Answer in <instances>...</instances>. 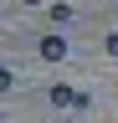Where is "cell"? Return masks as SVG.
<instances>
[{"label": "cell", "mask_w": 118, "mask_h": 123, "mask_svg": "<svg viewBox=\"0 0 118 123\" xmlns=\"http://www.w3.org/2000/svg\"><path fill=\"white\" fill-rule=\"evenodd\" d=\"M0 123H5V118H0Z\"/></svg>", "instance_id": "obj_7"}, {"label": "cell", "mask_w": 118, "mask_h": 123, "mask_svg": "<svg viewBox=\"0 0 118 123\" xmlns=\"http://www.w3.org/2000/svg\"><path fill=\"white\" fill-rule=\"evenodd\" d=\"M72 21V5H67V0H56V5H51V26H67Z\"/></svg>", "instance_id": "obj_3"}, {"label": "cell", "mask_w": 118, "mask_h": 123, "mask_svg": "<svg viewBox=\"0 0 118 123\" xmlns=\"http://www.w3.org/2000/svg\"><path fill=\"white\" fill-rule=\"evenodd\" d=\"M21 5H41V0H21Z\"/></svg>", "instance_id": "obj_6"}, {"label": "cell", "mask_w": 118, "mask_h": 123, "mask_svg": "<svg viewBox=\"0 0 118 123\" xmlns=\"http://www.w3.org/2000/svg\"><path fill=\"white\" fill-rule=\"evenodd\" d=\"M16 87V77H10V67H0V92H10Z\"/></svg>", "instance_id": "obj_4"}, {"label": "cell", "mask_w": 118, "mask_h": 123, "mask_svg": "<svg viewBox=\"0 0 118 123\" xmlns=\"http://www.w3.org/2000/svg\"><path fill=\"white\" fill-rule=\"evenodd\" d=\"M51 108H87V92L67 87V82H56V87H51Z\"/></svg>", "instance_id": "obj_2"}, {"label": "cell", "mask_w": 118, "mask_h": 123, "mask_svg": "<svg viewBox=\"0 0 118 123\" xmlns=\"http://www.w3.org/2000/svg\"><path fill=\"white\" fill-rule=\"evenodd\" d=\"M36 51H41V62H67V51H72V46H67V36H56V31H46Z\"/></svg>", "instance_id": "obj_1"}, {"label": "cell", "mask_w": 118, "mask_h": 123, "mask_svg": "<svg viewBox=\"0 0 118 123\" xmlns=\"http://www.w3.org/2000/svg\"><path fill=\"white\" fill-rule=\"evenodd\" d=\"M103 46H108V56H118V31H108V41H103Z\"/></svg>", "instance_id": "obj_5"}]
</instances>
